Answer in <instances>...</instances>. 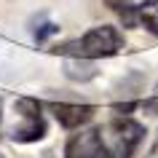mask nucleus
<instances>
[{"label": "nucleus", "instance_id": "nucleus-1", "mask_svg": "<svg viewBox=\"0 0 158 158\" xmlns=\"http://www.w3.org/2000/svg\"><path fill=\"white\" fill-rule=\"evenodd\" d=\"M123 48V35L118 32L115 27L102 24L94 27L75 43H64L56 46V54H75V56H89V59H102V56H115L118 51Z\"/></svg>", "mask_w": 158, "mask_h": 158}, {"label": "nucleus", "instance_id": "nucleus-2", "mask_svg": "<svg viewBox=\"0 0 158 158\" xmlns=\"http://www.w3.org/2000/svg\"><path fill=\"white\" fill-rule=\"evenodd\" d=\"M99 134L110 158H131L134 150L139 148L142 137H145V126L139 121L121 115V118H113L110 123H105L99 129Z\"/></svg>", "mask_w": 158, "mask_h": 158}, {"label": "nucleus", "instance_id": "nucleus-3", "mask_svg": "<svg viewBox=\"0 0 158 158\" xmlns=\"http://www.w3.org/2000/svg\"><path fill=\"white\" fill-rule=\"evenodd\" d=\"M16 113L22 118V123L11 129V139L22 142V145H30V142H38L46 137V121H43L40 105L35 99H19L16 102Z\"/></svg>", "mask_w": 158, "mask_h": 158}, {"label": "nucleus", "instance_id": "nucleus-4", "mask_svg": "<svg viewBox=\"0 0 158 158\" xmlns=\"http://www.w3.org/2000/svg\"><path fill=\"white\" fill-rule=\"evenodd\" d=\"M105 156H107V150L102 145L99 129L73 134L64 145V158H105Z\"/></svg>", "mask_w": 158, "mask_h": 158}, {"label": "nucleus", "instance_id": "nucleus-5", "mask_svg": "<svg viewBox=\"0 0 158 158\" xmlns=\"http://www.w3.org/2000/svg\"><path fill=\"white\" fill-rule=\"evenodd\" d=\"M56 121L64 129H81L83 123H89L94 118V107L91 105H70V102H59V105H51Z\"/></svg>", "mask_w": 158, "mask_h": 158}, {"label": "nucleus", "instance_id": "nucleus-6", "mask_svg": "<svg viewBox=\"0 0 158 158\" xmlns=\"http://www.w3.org/2000/svg\"><path fill=\"white\" fill-rule=\"evenodd\" d=\"M62 70H64V75L70 78V81H75V83H89V81H94L97 73H99L97 64H94V59H89V56H70V59H64Z\"/></svg>", "mask_w": 158, "mask_h": 158}, {"label": "nucleus", "instance_id": "nucleus-7", "mask_svg": "<svg viewBox=\"0 0 158 158\" xmlns=\"http://www.w3.org/2000/svg\"><path fill=\"white\" fill-rule=\"evenodd\" d=\"M113 11H118L121 14V19H123V24H137L139 22V11H142V6L148 3V0H105Z\"/></svg>", "mask_w": 158, "mask_h": 158}, {"label": "nucleus", "instance_id": "nucleus-8", "mask_svg": "<svg viewBox=\"0 0 158 158\" xmlns=\"http://www.w3.org/2000/svg\"><path fill=\"white\" fill-rule=\"evenodd\" d=\"M142 86H145V73L139 70H131V73H126L121 81L115 83L118 94H126V97H134V94L142 91Z\"/></svg>", "mask_w": 158, "mask_h": 158}, {"label": "nucleus", "instance_id": "nucleus-9", "mask_svg": "<svg viewBox=\"0 0 158 158\" xmlns=\"http://www.w3.org/2000/svg\"><path fill=\"white\" fill-rule=\"evenodd\" d=\"M139 24H145L153 35H158V0H153V3H145L139 11Z\"/></svg>", "mask_w": 158, "mask_h": 158}, {"label": "nucleus", "instance_id": "nucleus-10", "mask_svg": "<svg viewBox=\"0 0 158 158\" xmlns=\"http://www.w3.org/2000/svg\"><path fill=\"white\" fill-rule=\"evenodd\" d=\"M56 32H59V27L54 24V22H46L43 27H38V30H35V40L43 43L46 38H51V35H56Z\"/></svg>", "mask_w": 158, "mask_h": 158}, {"label": "nucleus", "instance_id": "nucleus-11", "mask_svg": "<svg viewBox=\"0 0 158 158\" xmlns=\"http://www.w3.org/2000/svg\"><path fill=\"white\" fill-rule=\"evenodd\" d=\"M145 158H158V137H156V142L150 145V150H148V156Z\"/></svg>", "mask_w": 158, "mask_h": 158}, {"label": "nucleus", "instance_id": "nucleus-12", "mask_svg": "<svg viewBox=\"0 0 158 158\" xmlns=\"http://www.w3.org/2000/svg\"><path fill=\"white\" fill-rule=\"evenodd\" d=\"M153 94H158V81H156V86H153Z\"/></svg>", "mask_w": 158, "mask_h": 158}]
</instances>
